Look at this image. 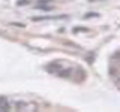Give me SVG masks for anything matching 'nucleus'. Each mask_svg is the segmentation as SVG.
<instances>
[{"label":"nucleus","instance_id":"obj_1","mask_svg":"<svg viewBox=\"0 0 120 112\" xmlns=\"http://www.w3.org/2000/svg\"><path fill=\"white\" fill-rule=\"evenodd\" d=\"M45 69H47V72H50V73H59L63 67H60V63L54 61V63H50V64L45 67Z\"/></svg>","mask_w":120,"mask_h":112},{"label":"nucleus","instance_id":"obj_2","mask_svg":"<svg viewBox=\"0 0 120 112\" xmlns=\"http://www.w3.org/2000/svg\"><path fill=\"white\" fill-rule=\"evenodd\" d=\"M60 78H65V79H68V78H72V67H63L62 70L57 73Z\"/></svg>","mask_w":120,"mask_h":112},{"label":"nucleus","instance_id":"obj_3","mask_svg":"<svg viewBox=\"0 0 120 112\" xmlns=\"http://www.w3.org/2000/svg\"><path fill=\"white\" fill-rule=\"evenodd\" d=\"M9 109H11L9 102H8L5 97H0V111H9Z\"/></svg>","mask_w":120,"mask_h":112},{"label":"nucleus","instance_id":"obj_4","mask_svg":"<svg viewBox=\"0 0 120 112\" xmlns=\"http://www.w3.org/2000/svg\"><path fill=\"white\" fill-rule=\"evenodd\" d=\"M17 109L18 111H22V109H29V108H27V105H26L24 102H18L17 103Z\"/></svg>","mask_w":120,"mask_h":112},{"label":"nucleus","instance_id":"obj_5","mask_svg":"<svg viewBox=\"0 0 120 112\" xmlns=\"http://www.w3.org/2000/svg\"><path fill=\"white\" fill-rule=\"evenodd\" d=\"M38 9H42V10H51L52 6H48V5H39L38 6Z\"/></svg>","mask_w":120,"mask_h":112},{"label":"nucleus","instance_id":"obj_6","mask_svg":"<svg viewBox=\"0 0 120 112\" xmlns=\"http://www.w3.org/2000/svg\"><path fill=\"white\" fill-rule=\"evenodd\" d=\"M75 33H80V32H87V28H81V27H75L74 28Z\"/></svg>","mask_w":120,"mask_h":112},{"label":"nucleus","instance_id":"obj_7","mask_svg":"<svg viewBox=\"0 0 120 112\" xmlns=\"http://www.w3.org/2000/svg\"><path fill=\"white\" fill-rule=\"evenodd\" d=\"M30 0H18V5H27Z\"/></svg>","mask_w":120,"mask_h":112},{"label":"nucleus","instance_id":"obj_8","mask_svg":"<svg viewBox=\"0 0 120 112\" xmlns=\"http://www.w3.org/2000/svg\"><path fill=\"white\" fill-rule=\"evenodd\" d=\"M116 87L120 90V78H117V79H116Z\"/></svg>","mask_w":120,"mask_h":112}]
</instances>
